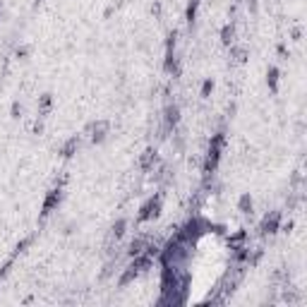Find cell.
<instances>
[{"mask_svg": "<svg viewBox=\"0 0 307 307\" xmlns=\"http://www.w3.org/2000/svg\"><path fill=\"white\" fill-rule=\"evenodd\" d=\"M190 273L182 266H173V264H161V298L159 305H185L188 302V293H190Z\"/></svg>", "mask_w": 307, "mask_h": 307, "instance_id": "6da1fadb", "label": "cell"}, {"mask_svg": "<svg viewBox=\"0 0 307 307\" xmlns=\"http://www.w3.org/2000/svg\"><path fill=\"white\" fill-rule=\"evenodd\" d=\"M223 146H226V132H223V130H219L216 135H211V142H209V149H206V159H204V166H202L204 178H211L213 173H216L219 163H221Z\"/></svg>", "mask_w": 307, "mask_h": 307, "instance_id": "7a4b0ae2", "label": "cell"}, {"mask_svg": "<svg viewBox=\"0 0 307 307\" xmlns=\"http://www.w3.org/2000/svg\"><path fill=\"white\" fill-rule=\"evenodd\" d=\"M161 206H163V195L161 192H156L154 197H149L139 213H137V223H146V221H156L159 216H161Z\"/></svg>", "mask_w": 307, "mask_h": 307, "instance_id": "3957f363", "label": "cell"}, {"mask_svg": "<svg viewBox=\"0 0 307 307\" xmlns=\"http://www.w3.org/2000/svg\"><path fill=\"white\" fill-rule=\"evenodd\" d=\"M281 223H283V213L281 211H269L262 219V223H259V235L262 238H266V235H276L279 230H281Z\"/></svg>", "mask_w": 307, "mask_h": 307, "instance_id": "277c9868", "label": "cell"}, {"mask_svg": "<svg viewBox=\"0 0 307 307\" xmlns=\"http://www.w3.org/2000/svg\"><path fill=\"white\" fill-rule=\"evenodd\" d=\"M63 197H65V192H63V188H53L46 192V197H43V204H41V216L46 219V216H51L55 209H58L60 204H63Z\"/></svg>", "mask_w": 307, "mask_h": 307, "instance_id": "5b68a950", "label": "cell"}, {"mask_svg": "<svg viewBox=\"0 0 307 307\" xmlns=\"http://www.w3.org/2000/svg\"><path fill=\"white\" fill-rule=\"evenodd\" d=\"M89 132H91V144H103L108 132H111V122L108 120H96V122H91Z\"/></svg>", "mask_w": 307, "mask_h": 307, "instance_id": "8992f818", "label": "cell"}, {"mask_svg": "<svg viewBox=\"0 0 307 307\" xmlns=\"http://www.w3.org/2000/svg\"><path fill=\"white\" fill-rule=\"evenodd\" d=\"M178 122H180V108L175 103L166 106V111H163V132H173L178 128Z\"/></svg>", "mask_w": 307, "mask_h": 307, "instance_id": "52a82bcc", "label": "cell"}, {"mask_svg": "<svg viewBox=\"0 0 307 307\" xmlns=\"http://www.w3.org/2000/svg\"><path fill=\"white\" fill-rule=\"evenodd\" d=\"M142 273H139V269H137L135 264H130V266H125V271L120 273V279H118V288H125V286H130L132 281H137Z\"/></svg>", "mask_w": 307, "mask_h": 307, "instance_id": "ba28073f", "label": "cell"}, {"mask_svg": "<svg viewBox=\"0 0 307 307\" xmlns=\"http://www.w3.org/2000/svg\"><path fill=\"white\" fill-rule=\"evenodd\" d=\"M163 70H166L168 75H173V77H178V75H180V60H178V55H175V51H166Z\"/></svg>", "mask_w": 307, "mask_h": 307, "instance_id": "9c48e42d", "label": "cell"}, {"mask_svg": "<svg viewBox=\"0 0 307 307\" xmlns=\"http://www.w3.org/2000/svg\"><path fill=\"white\" fill-rule=\"evenodd\" d=\"M156 161H159V154H156V149L149 146V149L142 154V159H139V168H142L144 173H149L154 166H156Z\"/></svg>", "mask_w": 307, "mask_h": 307, "instance_id": "30bf717a", "label": "cell"}, {"mask_svg": "<svg viewBox=\"0 0 307 307\" xmlns=\"http://www.w3.org/2000/svg\"><path fill=\"white\" fill-rule=\"evenodd\" d=\"M79 142H82L79 135H72L65 144L60 146V156H63V159H72V156L77 154V149H79Z\"/></svg>", "mask_w": 307, "mask_h": 307, "instance_id": "8fae6325", "label": "cell"}, {"mask_svg": "<svg viewBox=\"0 0 307 307\" xmlns=\"http://www.w3.org/2000/svg\"><path fill=\"white\" fill-rule=\"evenodd\" d=\"M199 3H202V0H188V8H185V22H188L190 29H195L197 12H199Z\"/></svg>", "mask_w": 307, "mask_h": 307, "instance_id": "7c38bea8", "label": "cell"}, {"mask_svg": "<svg viewBox=\"0 0 307 307\" xmlns=\"http://www.w3.org/2000/svg\"><path fill=\"white\" fill-rule=\"evenodd\" d=\"M279 79H281V72H279V68H269L266 70V86H269V91L271 94H279Z\"/></svg>", "mask_w": 307, "mask_h": 307, "instance_id": "4fadbf2b", "label": "cell"}, {"mask_svg": "<svg viewBox=\"0 0 307 307\" xmlns=\"http://www.w3.org/2000/svg\"><path fill=\"white\" fill-rule=\"evenodd\" d=\"M53 108V94L51 91H46V94L39 96V118H46Z\"/></svg>", "mask_w": 307, "mask_h": 307, "instance_id": "5bb4252c", "label": "cell"}, {"mask_svg": "<svg viewBox=\"0 0 307 307\" xmlns=\"http://www.w3.org/2000/svg\"><path fill=\"white\" fill-rule=\"evenodd\" d=\"M252 209H255V202H252V195L250 192H242L238 199V211L245 213V216H250L252 213Z\"/></svg>", "mask_w": 307, "mask_h": 307, "instance_id": "9a60e30c", "label": "cell"}, {"mask_svg": "<svg viewBox=\"0 0 307 307\" xmlns=\"http://www.w3.org/2000/svg\"><path fill=\"white\" fill-rule=\"evenodd\" d=\"M221 43H223V46H233V43H235V24H233V22L223 24V29H221Z\"/></svg>", "mask_w": 307, "mask_h": 307, "instance_id": "2e32d148", "label": "cell"}, {"mask_svg": "<svg viewBox=\"0 0 307 307\" xmlns=\"http://www.w3.org/2000/svg\"><path fill=\"white\" fill-rule=\"evenodd\" d=\"M146 245H149V240L146 238H135L132 242H130V248H128V255L130 257H137V255H142L146 250Z\"/></svg>", "mask_w": 307, "mask_h": 307, "instance_id": "e0dca14e", "label": "cell"}, {"mask_svg": "<svg viewBox=\"0 0 307 307\" xmlns=\"http://www.w3.org/2000/svg\"><path fill=\"white\" fill-rule=\"evenodd\" d=\"M128 230V219H118V221L111 226V240H120Z\"/></svg>", "mask_w": 307, "mask_h": 307, "instance_id": "ac0fdd59", "label": "cell"}, {"mask_svg": "<svg viewBox=\"0 0 307 307\" xmlns=\"http://www.w3.org/2000/svg\"><path fill=\"white\" fill-rule=\"evenodd\" d=\"M228 245H230V250L248 245V230H238L235 235H228Z\"/></svg>", "mask_w": 307, "mask_h": 307, "instance_id": "d6986e66", "label": "cell"}, {"mask_svg": "<svg viewBox=\"0 0 307 307\" xmlns=\"http://www.w3.org/2000/svg\"><path fill=\"white\" fill-rule=\"evenodd\" d=\"M230 53H233V58H235V63H245V58H248V51L242 48V46H230Z\"/></svg>", "mask_w": 307, "mask_h": 307, "instance_id": "ffe728a7", "label": "cell"}, {"mask_svg": "<svg viewBox=\"0 0 307 307\" xmlns=\"http://www.w3.org/2000/svg\"><path fill=\"white\" fill-rule=\"evenodd\" d=\"M213 91V79H204V84H202V99H209Z\"/></svg>", "mask_w": 307, "mask_h": 307, "instance_id": "44dd1931", "label": "cell"}, {"mask_svg": "<svg viewBox=\"0 0 307 307\" xmlns=\"http://www.w3.org/2000/svg\"><path fill=\"white\" fill-rule=\"evenodd\" d=\"M19 115H22V106L15 101V103H12V118H19Z\"/></svg>", "mask_w": 307, "mask_h": 307, "instance_id": "7402d4cb", "label": "cell"}, {"mask_svg": "<svg viewBox=\"0 0 307 307\" xmlns=\"http://www.w3.org/2000/svg\"><path fill=\"white\" fill-rule=\"evenodd\" d=\"M26 53H29V48H26V46H22V48H17V55H19V58H24Z\"/></svg>", "mask_w": 307, "mask_h": 307, "instance_id": "603a6c76", "label": "cell"}, {"mask_svg": "<svg viewBox=\"0 0 307 307\" xmlns=\"http://www.w3.org/2000/svg\"><path fill=\"white\" fill-rule=\"evenodd\" d=\"M248 5H250L252 10H257V0H248Z\"/></svg>", "mask_w": 307, "mask_h": 307, "instance_id": "cb8c5ba5", "label": "cell"}, {"mask_svg": "<svg viewBox=\"0 0 307 307\" xmlns=\"http://www.w3.org/2000/svg\"><path fill=\"white\" fill-rule=\"evenodd\" d=\"M0 10H3V0H0Z\"/></svg>", "mask_w": 307, "mask_h": 307, "instance_id": "d4e9b609", "label": "cell"}]
</instances>
